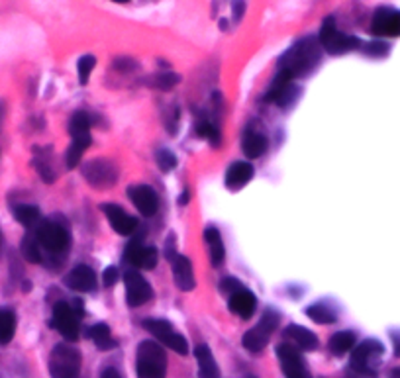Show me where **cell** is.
Masks as SVG:
<instances>
[{
    "label": "cell",
    "instance_id": "6da1fadb",
    "mask_svg": "<svg viewBox=\"0 0 400 378\" xmlns=\"http://www.w3.org/2000/svg\"><path fill=\"white\" fill-rule=\"evenodd\" d=\"M322 57V45L316 38H304L297 41L290 50L281 57L279 71L287 73L292 81L299 76H306L316 69Z\"/></svg>",
    "mask_w": 400,
    "mask_h": 378
},
{
    "label": "cell",
    "instance_id": "7a4b0ae2",
    "mask_svg": "<svg viewBox=\"0 0 400 378\" xmlns=\"http://www.w3.org/2000/svg\"><path fill=\"white\" fill-rule=\"evenodd\" d=\"M138 378H165L167 375V355L155 341L139 343L136 353Z\"/></svg>",
    "mask_w": 400,
    "mask_h": 378
},
{
    "label": "cell",
    "instance_id": "3957f363",
    "mask_svg": "<svg viewBox=\"0 0 400 378\" xmlns=\"http://www.w3.org/2000/svg\"><path fill=\"white\" fill-rule=\"evenodd\" d=\"M81 351L69 345L59 343L53 347L50 355V375L51 378H79L81 377Z\"/></svg>",
    "mask_w": 400,
    "mask_h": 378
},
{
    "label": "cell",
    "instance_id": "277c9868",
    "mask_svg": "<svg viewBox=\"0 0 400 378\" xmlns=\"http://www.w3.org/2000/svg\"><path fill=\"white\" fill-rule=\"evenodd\" d=\"M36 240L41 249H46L51 255H59V253H67L69 249L71 233L67 226H63L59 222L46 220V222H39L36 227Z\"/></svg>",
    "mask_w": 400,
    "mask_h": 378
},
{
    "label": "cell",
    "instance_id": "5b68a950",
    "mask_svg": "<svg viewBox=\"0 0 400 378\" xmlns=\"http://www.w3.org/2000/svg\"><path fill=\"white\" fill-rule=\"evenodd\" d=\"M318 41H320L322 50H326V53H330V55H341V53L357 50L361 45V41L357 38L341 34L336 22H334V18H326L322 30H320V36H318Z\"/></svg>",
    "mask_w": 400,
    "mask_h": 378
},
{
    "label": "cell",
    "instance_id": "8992f818",
    "mask_svg": "<svg viewBox=\"0 0 400 378\" xmlns=\"http://www.w3.org/2000/svg\"><path fill=\"white\" fill-rule=\"evenodd\" d=\"M281 322V315L277 314L273 308H267L263 312V317L259 319V324L253 329H250L246 335H243V347L251 351V353H259L267 347V343L271 339L273 331Z\"/></svg>",
    "mask_w": 400,
    "mask_h": 378
},
{
    "label": "cell",
    "instance_id": "52a82bcc",
    "mask_svg": "<svg viewBox=\"0 0 400 378\" xmlns=\"http://www.w3.org/2000/svg\"><path fill=\"white\" fill-rule=\"evenodd\" d=\"M383 353H385V347L381 341H363L351 353V368L359 375L375 377V363L383 357Z\"/></svg>",
    "mask_w": 400,
    "mask_h": 378
},
{
    "label": "cell",
    "instance_id": "ba28073f",
    "mask_svg": "<svg viewBox=\"0 0 400 378\" xmlns=\"http://www.w3.org/2000/svg\"><path fill=\"white\" fill-rule=\"evenodd\" d=\"M143 328L150 331L153 337L161 341L163 345H167L169 349H173L175 353L179 355H187L188 353V343L187 339L177 333L173 326L165 319H146L143 322Z\"/></svg>",
    "mask_w": 400,
    "mask_h": 378
},
{
    "label": "cell",
    "instance_id": "9c48e42d",
    "mask_svg": "<svg viewBox=\"0 0 400 378\" xmlns=\"http://www.w3.org/2000/svg\"><path fill=\"white\" fill-rule=\"evenodd\" d=\"M83 175L94 189H110L118 180V169L108 159H94L85 165Z\"/></svg>",
    "mask_w": 400,
    "mask_h": 378
},
{
    "label": "cell",
    "instance_id": "30bf717a",
    "mask_svg": "<svg viewBox=\"0 0 400 378\" xmlns=\"http://www.w3.org/2000/svg\"><path fill=\"white\" fill-rule=\"evenodd\" d=\"M51 324L67 341H77V337H79L81 317L75 314L73 306H69L67 302H57L53 306Z\"/></svg>",
    "mask_w": 400,
    "mask_h": 378
},
{
    "label": "cell",
    "instance_id": "8fae6325",
    "mask_svg": "<svg viewBox=\"0 0 400 378\" xmlns=\"http://www.w3.org/2000/svg\"><path fill=\"white\" fill-rule=\"evenodd\" d=\"M124 284H126V302L132 308H138L150 300L153 296V290H151L150 282L139 275L138 271H128L124 275Z\"/></svg>",
    "mask_w": 400,
    "mask_h": 378
},
{
    "label": "cell",
    "instance_id": "7c38bea8",
    "mask_svg": "<svg viewBox=\"0 0 400 378\" xmlns=\"http://www.w3.org/2000/svg\"><path fill=\"white\" fill-rule=\"evenodd\" d=\"M277 355H279V361H281L283 372H285L287 378H312L310 372H308V368H306V363H304L302 355H300V351L294 345L283 343L277 349Z\"/></svg>",
    "mask_w": 400,
    "mask_h": 378
},
{
    "label": "cell",
    "instance_id": "4fadbf2b",
    "mask_svg": "<svg viewBox=\"0 0 400 378\" xmlns=\"http://www.w3.org/2000/svg\"><path fill=\"white\" fill-rule=\"evenodd\" d=\"M371 32L381 38H399L400 36V10L383 6L373 14Z\"/></svg>",
    "mask_w": 400,
    "mask_h": 378
},
{
    "label": "cell",
    "instance_id": "5bb4252c",
    "mask_svg": "<svg viewBox=\"0 0 400 378\" xmlns=\"http://www.w3.org/2000/svg\"><path fill=\"white\" fill-rule=\"evenodd\" d=\"M124 261L128 265L151 271V269H155V265H157V249L150 247V245H143L139 240L130 241L126 245Z\"/></svg>",
    "mask_w": 400,
    "mask_h": 378
},
{
    "label": "cell",
    "instance_id": "9a60e30c",
    "mask_svg": "<svg viewBox=\"0 0 400 378\" xmlns=\"http://www.w3.org/2000/svg\"><path fill=\"white\" fill-rule=\"evenodd\" d=\"M128 196L132 204L138 208V212L141 216H155L157 210H159V196L157 192L151 189V187H146V185H134L128 190Z\"/></svg>",
    "mask_w": 400,
    "mask_h": 378
},
{
    "label": "cell",
    "instance_id": "2e32d148",
    "mask_svg": "<svg viewBox=\"0 0 400 378\" xmlns=\"http://www.w3.org/2000/svg\"><path fill=\"white\" fill-rule=\"evenodd\" d=\"M102 212L106 214L110 226L114 227V231L120 233V235H132L138 227L136 218H132L124 208H120L116 204H102Z\"/></svg>",
    "mask_w": 400,
    "mask_h": 378
},
{
    "label": "cell",
    "instance_id": "e0dca14e",
    "mask_svg": "<svg viewBox=\"0 0 400 378\" xmlns=\"http://www.w3.org/2000/svg\"><path fill=\"white\" fill-rule=\"evenodd\" d=\"M65 284L77 292H90L97 288V275L94 271L87 265H77L71 269L65 277Z\"/></svg>",
    "mask_w": 400,
    "mask_h": 378
},
{
    "label": "cell",
    "instance_id": "ac0fdd59",
    "mask_svg": "<svg viewBox=\"0 0 400 378\" xmlns=\"http://www.w3.org/2000/svg\"><path fill=\"white\" fill-rule=\"evenodd\" d=\"M255 308H257L255 294L246 290L243 286L230 294V310L236 315H239L241 319H250L251 315L255 314Z\"/></svg>",
    "mask_w": 400,
    "mask_h": 378
},
{
    "label": "cell",
    "instance_id": "d6986e66",
    "mask_svg": "<svg viewBox=\"0 0 400 378\" xmlns=\"http://www.w3.org/2000/svg\"><path fill=\"white\" fill-rule=\"evenodd\" d=\"M171 265H173V277L179 288L183 292H188L197 286V280H194V271L190 265V259H187L185 255H175L171 259Z\"/></svg>",
    "mask_w": 400,
    "mask_h": 378
},
{
    "label": "cell",
    "instance_id": "ffe728a7",
    "mask_svg": "<svg viewBox=\"0 0 400 378\" xmlns=\"http://www.w3.org/2000/svg\"><path fill=\"white\" fill-rule=\"evenodd\" d=\"M253 173H255V169L248 161H238V163L230 165V169L226 173V185H228V189L239 190L241 187H246L251 178H253Z\"/></svg>",
    "mask_w": 400,
    "mask_h": 378
},
{
    "label": "cell",
    "instance_id": "44dd1931",
    "mask_svg": "<svg viewBox=\"0 0 400 378\" xmlns=\"http://www.w3.org/2000/svg\"><path fill=\"white\" fill-rule=\"evenodd\" d=\"M194 357L199 363V378H220V368L216 365V359H214L208 345H204V343L199 345L194 349Z\"/></svg>",
    "mask_w": 400,
    "mask_h": 378
},
{
    "label": "cell",
    "instance_id": "7402d4cb",
    "mask_svg": "<svg viewBox=\"0 0 400 378\" xmlns=\"http://www.w3.org/2000/svg\"><path fill=\"white\" fill-rule=\"evenodd\" d=\"M285 337L290 341H294V345L300 347V349H304V351H314V349H318V337H316V333H312L310 329L302 328V326H288L285 329Z\"/></svg>",
    "mask_w": 400,
    "mask_h": 378
},
{
    "label": "cell",
    "instance_id": "603a6c76",
    "mask_svg": "<svg viewBox=\"0 0 400 378\" xmlns=\"http://www.w3.org/2000/svg\"><path fill=\"white\" fill-rule=\"evenodd\" d=\"M204 241L210 245V261H212L214 266H220L224 263L226 249H224V241H222V235L218 231V227H206L204 231Z\"/></svg>",
    "mask_w": 400,
    "mask_h": 378
},
{
    "label": "cell",
    "instance_id": "cb8c5ba5",
    "mask_svg": "<svg viewBox=\"0 0 400 378\" xmlns=\"http://www.w3.org/2000/svg\"><path fill=\"white\" fill-rule=\"evenodd\" d=\"M267 147H269L267 138H265L263 134H257V132H250V134L243 138V141H241V149H243V153H246L250 159L261 157L263 153L267 151Z\"/></svg>",
    "mask_w": 400,
    "mask_h": 378
},
{
    "label": "cell",
    "instance_id": "d4e9b609",
    "mask_svg": "<svg viewBox=\"0 0 400 378\" xmlns=\"http://www.w3.org/2000/svg\"><path fill=\"white\" fill-rule=\"evenodd\" d=\"M87 335L94 341V345L99 347L100 351H110L116 347V339L110 333V328L106 324H97V326H90L87 331Z\"/></svg>",
    "mask_w": 400,
    "mask_h": 378
},
{
    "label": "cell",
    "instance_id": "484cf974",
    "mask_svg": "<svg viewBox=\"0 0 400 378\" xmlns=\"http://www.w3.org/2000/svg\"><path fill=\"white\" fill-rule=\"evenodd\" d=\"M355 333L353 331H338V333H334L330 341H328V347H330V351L334 355H346L348 351H351L353 347H355Z\"/></svg>",
    "mask_w": 400,
    "mask_h": 378
},
{
    "label": "cell",
    "instance_id": "4316f807",
    "mask_svg": "<svg viewBox=\"0 0 400 378\" xmlns=\"http://www.w3.org/2000/svg\"><path fill=\"white\" fill-rule=\"evenodd\" d=\"M306 315L316 322V324H336L338 322V314L334 308H330L326 302L312 304L306 308Z\"/></svg>",
    "mask_w": 400,
    "mask_h": 378
},
{
    "label": "cell",
    "instance_id": "83f0119b",
    "mask_svg": "<svg viewBox=\"0 0 400 378\" xmlns=\"http://www.w3.org/2000/svg\"><path fill=\"white\" fill-rule=\"evenodd\" d=\"M16 333V314L8 308H0V343H10Z\"/></svg>",
    "mask_w": 400,
    "mask_h": 378
},
{
    "label": "cell",
    "instance_id": "f1b7e54d",
    "mask_svg": "<svg viewBox=\"0 0 400 378\" xmlns=\"http://www.w3.org/2000/svg\"><path fill=\"white\" fill-rule=\"evenodd\" d=\"M90 141H92V138H90V136L73 138L71 147L67 149V167H69V169H75L77 165H79V161H81V157H83L85 149H87L88 145H90Z\"/></svg>",
    "mask_w": 400,
    "mask_h": 378
},
{
    "label": "cell",
    "instance_id": "f546056e",
    "mask_svg": "<svg viewBox=\"0 0 400 378\" xmlns=\"http://www.w3.org/2000/svg\"><path fill=\"white\" fill-rule=\"evenodd\" d=\"M14 216H16V220H18L24 227L36 226L39 222L38 206H32V204H20V206L14 210Z\"/></svg>",
    "mask_w": 400,
    "mask_h": 378
},
{
    "label": "cell",
    "instance_id": "4dcf8cb0",
    "mask_svg": "<svg viewBox=\"0 0 400 378\" xmlns=\"http://www.w3.org/2000/svg\"><path fill=\"white\" fill-rule=\"evenodd\" d=\"M90 116L87 112H77L73 118H71V122H69V132H71V136L73 138H83V136H90L88 132H90Z\"/></svg>",
    "mask_w": 400,
    "mask_h": 378
},
{
    "label": "cell",
    "instance_id": "1f68e13d",
    "mask_svg": "<svg viewBox=\"0 0 400 378\" xmlns=\"http://www.w3.org/2000/svg\"><path fill=\"white\" fill-rule=\"evenodd\" d=\"M22 253H24L26 261L28 263H41V247H39L38 240H36V233L34 235H26L22 241Z\"/></svg>",
    "mask_w": 400,
    "mask_h": 378
},
{
    "label": "cell",
    "instance_id": "d6a6232c",
    "mask_svg": "<svg viewBox=\"0 0 400 378\" xmlns=\"http://www.w3.org/2000/svg\"><path fill=\"white\" fill-rule=\"evenodd\" d=\"M299 94H300V89L294 85V81H292V83H288L287 87L281 90V94L275 98V104L277 106H281V108H288L292 102L299 98Z\"/></svg>",
    "mask_w": 400,
    "mask_h": 378
},
{
    "label": "cell",
    "instance_id": "836d02e7",
    "mask_svg": "<svg viewBox=\"0 0 400 378\" xmlns=\"http://www.w3.org/2000/svg\"><path fill=\"white\" fill-rule=\"evenodd\" d=\"M97 65V57L94 55H83L77 63V69H79V81L81 85H87L88 78H90V73Z\"/></svg>",
    "mask_w": 400,
    "mask_h": 378
},
{
    "label": "cell",
    "instance_id": "e575fe53",
    "mask_svg": "<svg viewBox=\"0 0 400 378\" xmlns=\"http://www.w3.org/2000/svg\"><path fill=\"white\" fill-rule=\"evenodd\" d=\"M155 161L159 165V169H161L163 173H169V171H173L177 167V157L175 153L169 151V149H161V151H157L155 155Z\"/></svg>",
    "mask_w": 400,
    "mask_h": 378
},
{
    "label": "cell",
    "instance_id": "d590c367",
    "mask_svg": "<svg viewBox=\"0 0 400 378\" xmlns=\"http://www.w3.org/2000/svg\"><path fill=\"white\" fill-rule=\"evenodd\" d=\"M197 132H199V136L202 138H206L212 145H216L218 141H220V134H218V129L210 124V122H206V120H200L199 126H197Z\"/></svg>",
    "mask_w": 400,
    "mask_h": 378
},
{
    "label": "cell",
    "instance_id": "8d00e7d4",
    "mask_svg": "<svg viewBox=\"0 0 400 378\" xmlns=\"http://www.w3.org/2000/svg\"><path fill=\"white\" fill-rule=\"evenodd\" d=\"M177 83H179V75H175V73H163L155 78V85L163 90H169L171 87H175Z\"/></svg>",
    "mask_w": 400,
    "mask_h": 378
},
{
    "label": "cell",
    "instance_id": "74e56055",
    "mask_svg": "<svg viewBox=\"0 0 400 378\" xmlns=\"http://www.w3.org/2000/svg\"><path fill=\"white\" fill-rule=\"evenodd\" d=\"M365 53L367 55H373V57H383L388 53V45L383 41H373L369 45H365Z\"/></svg>",
    "mask_w": 400,
    "mask_h": 378
},
{
    "label": "cell",
    "instance_id": "f35d334b",
    "mask_svg": "<svg viewBox=\"0 0 400 378\" xmlns=\"http://www.w3.org/2000/svg\"><path fill=\"white\" fill-rule=\"evenodd\" d=\"M118 278H120V273H118V269H116V266H108V269L102 273L104 286H114V284L118 282Z\"/></svg>",
    "mask_w": 400,
    "mask_h": 378
},
{
    "label": "cell",
    "instance_id": "ab89813d",
    "mask_svg": "<svg viewBox=\"0 0 400 378\" xmlns=\"http://www.w3.org/2000/svg\"><path fill=\"white\" fill-rule=\"evenodd\" d=\"M390 339L394 347V357H400V331H390Z\"/></svg>",
    "mask_w": 400,
    "mask_h": 378
},
{
    "label": "cell",
    "instance_id": "60d3db41",
    "mask_svg": "<svg viewBox=\"0 0 400 378\" xmlns=\"http://www.w3.org/2000/svg\"><path fill=\"white\" fill-rule=\"evenodd\" d=\"M100 378H122V377L118 375V370H116V368H112V366H108V368H104V370H102V375H100Z\"/></svg>",
    "mask_w": 400,
    "mask_h": 378
},
{
    "label": "cell",
    "instance_id": "b9f144b4",
    "mask_svg": "<svg viewBox=\"0 0 400 378\" xmlns=\"http://www.w3.org/2000/svg\"><path fill=\"white\" fill-rule=\"evenodd\" d=\"M234 6H236V18H241V14H243V2H241V0H236V4H234Z\"/></svg>",
    "mask_w": 400,
    "mask_h": 378
},
{
    "label": "cell",
    "instance_id": "7bdbcfd3",
    "mask_svg": "<svg viewBox=\"0 0 400 378\" xmlns=\"http://www.w3.org/2000/svg\"><path fill=\"white\" fill-rule=\"evenodd\" d=\"M390 378H400V368H394V370H390Z\"/></svg>",
    "mask_w": 400,
    "mask_h": 378
},
{
    "label": "cell",
    "instance_id": "ee69618b",
    "mask_svg": "<svg viewBox=\"0 0 400 378\" xmlns=\"http://www.w3.org/2000/svg\"><path fill=\"white\" fill-rule=\"evenodd\" d=\"M2 120H4V104H0V126H2Z\"/></svg>",
    "mask_w": 400,
    "mask_h": 378
},
{
    "label": "cell",
    "instance_id": "f6af8a7d",
    "mask_svg": "<svg viewBox=\"0 0 400 378\" xmlns=\"http://www.w3.org/2000/svg\"><path fill=\"white\" fill-rule=\"evenodd\" d=\"M114 2H118V4H126V2H130V0H114Z\"/></svg>",
    "mask_w": 400,
    "mask_h": 378
},
{
    "label": "cell",
    "instance_id": "bcb514c9",
    "mask_svg": "<svg viewBox=\"0 0 400 378\" xmlns=\"http://www.w3.org/2000/svg\"><path fill=\"white\" fill-rule=\"evenodd\" d=\"M248 378H255V377H248Z\"/></svg>",
    "mask_w": 400,
    "mask_h": 378
}]
</instances>
